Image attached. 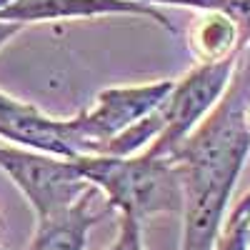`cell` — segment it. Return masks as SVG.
<instances>
[{
  "label": "cell",
  "mask_w": 250,
  "mask_h": 250,
  "mask_svg": "<svg viewBox=\"0 0 250 250\" xmlns=\"http://www.w3.org/2000/svg\"><path fill=\"white\" fill-rule=\"evenodd\" d=\"M215 250H250V213H230L223 223Z\"/></svg>",
  "instance_id": "9c48e42d"
},
{
  "label": "cell",
  "mask_w": 250,
  "mask_h": 250,
  "mask_svg": "<svg viewBox=\"0 0 250 250\" xmlns=\"http://www.w3.org/2000/svg\"><path fill=\"white\" fill-rule=\"evenodd\" d=\"M145 5H183L198 10H220L228 15H250V0H135Z\"/></svg>",
  "instance_id": "30bf717a"
},
{
  "label": "cell",
  "mask_w": 250,
  "mask_h": 250,
  "mask_svg": "<svg viewBox=\"0 0 250 250\" xmlns=\"http://www.w3.org/2000/svg\"><path fill=\"white\" fill-rule=\"evenodd\" d=\"M108 250H145L143 248V235H140V223L130 215H120L118 238Z\"/></svg>",
  "instance_id": "8fae6325"
},
{
  "label": "cell",
  "mask_w": 250,
  "mask_h": 250,
  "mask_svg": "<svg viewBox=\"0 0 250 250\" xmlns=\"http://www.w3.org/2000/svg\"><path fill=\"white\" fill-rule=\"evenodd\" d=\"M233 210H235V213H250V193H248V195L233 208Z\"/></svg>",
  "instance_id": "4fadbf2b"
},
{
  "label": "cell",
  "mask_w": 250,
  "mask_h": 250,
  "mask_svg": "<svg viewBox=\"0 0 250 250\" xmlns=\"http://www.w3.org/2000/svg\"><path fill=\"white\" fill-rule=\"evenodd\" d=\"M20 28H23L20 23H8V20H0V48H3Z\"/></svg>",
  "instance_id": "7c38bea8"
},
{
  "label": "cell",
  "mask_w": 250,
  "mask_h": 250,
  "mask_svg": "<svg viewBox=\"0 0 250 250\" xmlns=\"http://www.w3.org/2000/svg\"><path fill=\"white\" fill-rule=\"evenodd\" d=\"M78 170L105 193L108 210L138 223L160 213H183V183L175 163L150 155H78Z\"/></svg>",
  "instance_id": "6da1fadb"
},
{
  "label": "cell",
  "mask_w": 250,
  "mask_h": 250,
  "mask_svg": "<svg viewBox=\"0 0 250 250\" xmlns=\"http://www.w3.org/2000/svg\"><path fill=\"white\" fill-rule=\"evenodd\" d=\"M93 193H95V185H90L73 205L55 210L45 218H38L33 240L25 250H83L85 248L90 228L105 215V213L90 210Z\"/></svg>",
  "instance_id": "8992f818"
},
{
  "label": "cell",
  "mask_w": 250,
  "mask_h": 250,
  "mask_svg": "<svg viewBox=\"0 0 250 250\" xmlns=\"http://www.w3.org/2000/svg\"><path fill=\"white\" fill-rule=\"evenodd\" d=\"M98 15H140L158 25L173 30L170 20L160 10L135 0H10L0 8V20L8 23H43V20H70V18H98Z\"/></svg>",
  "instance_id": "5b68a950"
},
{
  "label": "cell",
  "mask_w": 250,
  "mask_h": 250,
  "mask_svg": "<svg viewBox=\"0 0 250 250\" xmlns=\"http://www.w3.org/2000/svg\"><path fill=\"white\" fill-rule=\"evenodd\" d=\"M0 170L25 195L35 218H45L73 205L90 188L73 158L48 155L30 148L0 145Z\"/></svg>",
  "instance_id": "3957f363"
},
{
  "label": "cell",
  "mask_w": 250,
  "mask_h": 250,
  "mask_svg": "<svg viewBox=\"0 0 250 250\" xmlns=\"http://www.w3.org/2000/svg\"><path fill=\"white\" fill-rule=\"evenodd\" d=\"M235 62L238 53H230L218 60H203L183 80L173 83V90L160 103L163 128L158 138L143 150V155L168 158L223 98V93L230 85Z\"/></svg>",
  "instance_id": "7a4b0ae2"
},
{
  "label": "cell",
  "mask_w": 250,
  "mask_h": 250,
  "mask_svg": "<svg viewBox=\"0 0 250 250\" xmlns=\"http://www.w3.org/2000/svg\"><path fill=\"white\" fill-rule=\"evenodd\" d=\"M208 13H210V18L198 25L193 45L198 48L203 60H218L233 53L238 30L233 23V15L220 13V10H208Z\"/></svg>",
  "instance_id": "52a82bcc"
},
{
  "label": "cell",
  "mask_w": 250,
  "mask_h": 250,
  "mask_svg": "<svg viewBox=\"0 0 250 250\" xmlns=\"http://www.w3.org/2000/svg\"><path fill=\"white\" fill-rule=\"evenodd\" d=\"M163 128V115L160 108H155L150 115H145L140 120H135L133 125H128L125 130H120L118 135H113L103 150L98 155H115V158H128L133 153H138L140 148H148V145L158 138Z\"/></svg>",
  "instance_id": "ba28073f"
},
{
  "label": "cell",
  "mask_w": 250,
  "mask_h": 250,
  "mask_svg": "<svg viewBox=\"0 0 250 250\" xmlns=\"http://www.w3.org/2000/svg\"><path fill=\"white\" fill-rule=\"evenodd\" d=\"M175 80H158L148 85H133V88H108L98 93L95 105L90 110L78 113V123L85 138L93 143V155L103 150L113 135L125 130L135 120L150 115L160 103L168 98Z\"/></svg>",
  "instance_id": "277c9868"
}]
</instances>
